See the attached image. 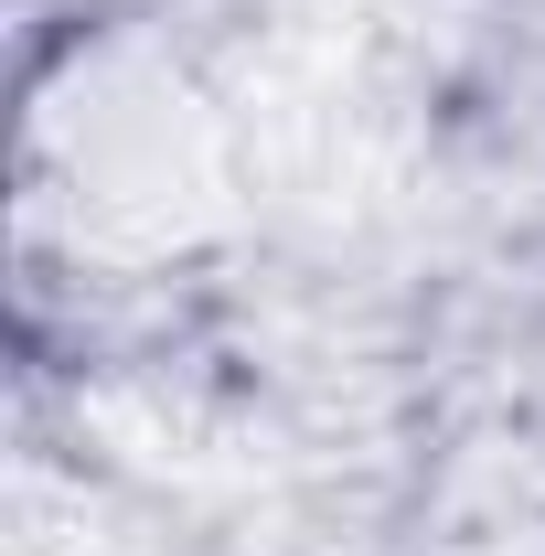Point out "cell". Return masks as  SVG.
<instances>
[{
	"label": "cell",
	"instance_id": "cell-1",
	"mask_svg": "<svg viewBox=\"0 0 545 556\" xmlns=\"http://www.w3.org/2000/svg\"><path fill=\"white\" fill-rule=\"evenodd\" d=\"M172 108L182 97L86 108V75H75V97H43V118H33V225H65L75 257L129 247V236H172L193 204Z\"/></svg>",
	"mask_w": 545,
	"mask_h": 556
}]
</instances>
